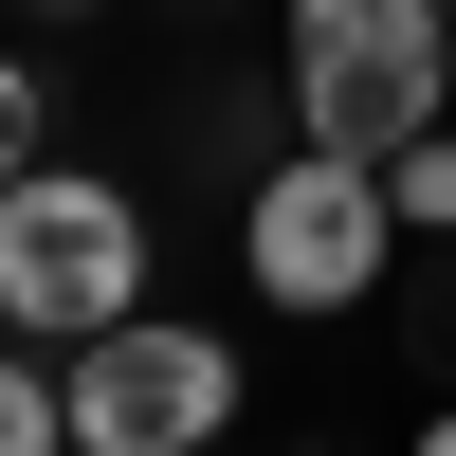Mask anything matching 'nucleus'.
<instances>
[{
    "instance_id": "f257e3e1",
    "label": "nucleus",
    "mask_w": 456,
    "mask_h": 456,
    "mask_svg": "<svg viewBox=\"0 0 456 456\" xmlns=\"http://www.w3.org/2000/svg\"><path fill=\"white\" fill-rule=\"evenodd\" d=\"M274 92H292V146L402 165L420 128H456V19L438 0H274Z\"/></svg>"
},
{
    "instance_id": "f03ea898",
    "label": "nucleus",
    "mask_w": 456,
    "mask_h": 456,
    "mask_svg": "<svg viewBox=\"0 0 456 456\" xmlns=\"http://www.w3.org/2000/svg\"><path fill=\"white\" fill-rule=\"evenodd\" d=\"M146 311V201L110 165H19L0 183V329L19 347H92Z\"/></svg>"
},
{
    "instance_id": "7ed1b4c3",
    "label": "nucleus",
    "mask_w": 456,
    "mask_h": 456,
    "mask_svg": "<svg viewBox=\"0 0 456 456\" xmlns=\"http://www.w3.org/2000/svg\"><path fill=\"white\" fill-rule=\"evenodd\" d=\"M238 274H256V311H292V329L365 311V292L402 274V201H384V165H347V146L256 165V201H238Z\"/></svg>"
},
{
    "instance_id": "20e7f679",
    "label": "nucleus",
    "mask_w": 456,
    "mask_h": 456,
    "mask_svg": "<svg viewBox=\"0 0 456 456\" xmlns=\"http://www.w3.org/2000/svg\"><path fill=\"white\" fill-rule=\"evenodd\" d=\"M55 384H73V456H201V438H238V347L183 329V311H128L92 347H55Z\"/></svg>"
},
{
    "instance_id": "39448f33",
    "label": "nucleus",
    "mask_w": 456,
    "mask_h": 456,
    "mask_svg": "<svg viewBox=\"0 0 456 456\" xmlns=\"http://www.w3.org/2000/svg\"><path fill=\"white\" fill-rule=\"evenodd\" d=\"M0 456H73V384H55V347H19V329H0Z\"/></svg>"
},
{
    "instance_id": "423d86ee",
    "label": "nucleus",
    "mask_w": 456,
    "mask_h": 456,
    "mask_svg": "<svg viewBox=\"0 0 456 456\" xmlns=\"http://www.w3.org/2000/svg\"><path fill=\"white\" fill-rule=\"evenodd\" d=\"M384 201H402V238H438V256H456V128L402 146V165H384Z\"/></svg>"
},
{
    "instance_id": "0eeeda50",
    "label": "nucleus",
    "mask_w": 456,
    "mask_h": 456,
    "mask_svg": "<svg viewBox=\"0 0 456 456\" xmlns=\"http://www.w3.org/2000/svg\"><path fill=\"white\" fill-rule=\"evenodd\" d=\"M19 165H55V110H37V73L0 55V183H19Z\"/></svg>"
},
{
    "instance_id": "6e6552de",
    "label": "nucleus",
    "mask_w": 456,
    "mask_h": 456,
    "mask_svg": "<svg viewBox=\"0 0 456 456\" xmlns=\"http://www.w3.org/2000/svg\"><path fill=\"white\" fill-rule=\"evenodd\" d=\"M402 456H456V402H438V420H420V438H402Z\"/></svg>"
},
{
    "instance_id": "1a4fd4ad",
    "label": "nucleus",
    "mask_w": 456,
    "mask_h": 456,
    "mask_svg": "<svg viewBox=\"0 0 456 456\" xmlns=\"http://www.w3.org/2000/svg\"><path fill=\"white\" fill-rule=\"evenodd\" d=\"M37 19H92V0H37Z\"/></svg>"
},
{
    "instance_id": "9d476101",
    "label": "nucleus",
    "mask_w": 456,
    "mask_h": 456,
    "mask_svg": "<svg viewBox=\"0 0 456 456\" xmlns=\"http://www.w3.org/2000/svg\"><path fill=\"white\" fill-rule=\"evenodd\" d=\"M201 456H238V438H201Z\"/></svg>"
},
{
    "instance_id": "9b49d317",
    "label": "nucleus",
    "mask_w": 456,
    "mask_h": 456,
    "mask_svg": "<svg viewBox=\"0 0 456 456\" xmlns=\"http://www.w3.org/2000/svg\"><path fill=\"white\" fill-rule=\"evenodd\" d=\"M438 19H456V0H438Z\"/></svg>"
}]
</instances>
